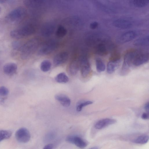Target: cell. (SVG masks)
<instances>
[{
    "label": "cell",
    "instance_id": "6da1fadb",
    "mask_svg": "<svg viewBox=\"0 0 149 149\" xmlns=\"http://www.w3.org/2000/svg\"><path fill=\"white\" fill-rule=\"evenodd\" d=\"M139 51L135 49H130L127 51L124 55V62L120 71L121 75L124 76L129 72L132 61Z\"/></svg>",
    "mask_w": 149,
    "mask_h": 149
},
{
    "label": "cell",
    "instance_id": "7a4b0ae2",
    "mask_svg": "<svg viewBox=\"0 0 149 149\" xmlns=\"http://www.w3.org/2000/svg\"><path fill=\"white\" fill-rule=\"evenodd\" d=\"M39 45V42L36 39H33L27 42L23 46L22 50V56L26 59L29 58L36 52Z\"/></svg>",
    "mask_w": 149,
    "mask_h": 149
},
{
    "label": "cell",
    "instance_id": "3957f363",
    "mask_svg": "<svg viewBox=\"0 0 149 149\" xmlns=\"http://www.w3.org/2000/svg\"><path fill=\"white\" fill-rule=\"evenodd\" d=\"M34 31V28L32 26L27 25L20 29L11 31L10 35L11 37L13 38L20 39L32 34Z\"/></svg>",
    "mask_w": 149,
    "mask_h": 149
},
{
    "label": "cell",
    "instance_id": "277c9868",
    "mask_svg": "<svg viewBox=\"0 0 149 149\" xmlns=\"http://www.w3.org/2000/svg\"><path fill=\"white\" fill-rule=\"evenodd\" d=\"M120 63V56L117 53L111 56L107 66V72L109 74L113 73L118 67Z\"/></svg>",
    "mask_w": 149,
    "mask_h": 149
},
{
    "label": "cell",
    "instance_id": "5b68a950",
    "mask_svg": "<svg viewBox=\"0 0 149 149\" xmlns=\"http://www.w3.org/2000/svg\"><path fill=\"white\" fill-rule=\"evenodd\" d=\"M58 43L54 41H50L43 45L39 49L38 54L40 56L48 55L54 51L57 48Z\"/></svg>",
    "mask_w": 149,
    "mask_h": 149
},
{
    "label": "cell",
    "instance_id": "8992f818",
    "mask_svg": "<svg viewBox=\"0 0 149 149\" xmlns=\"http://www.w3.org/2000/svg\"><path fill=\"white\" fill-rule=\"evenodd\" d=\"M78 61L81 75L83 77H86L89 74L91 70L88 59L86 56H82Z\"/></svg>",
    "mask_w": 149,
    "mask_h": 149
},
{
    "label": "cell",
    "instance_id": "52a82bcc",
    "mask_svg": "<svg viewBox=\"0 0 149 149\" xmlns=\"http://www.w3.org/2000/svg\"><path fill=\"white\" fill-rule=\"evenodd\" d=\"M15 137L18 141L21 143H25L30 140L31 134L27 129L22 127L16 131Z\"/></svg>",
    "mask_w": 149,
    "mask_h": 149
},
{
    "label": "cell",
    "instance_id": "ba28073f",
    "mask_svg": "<svg viewBox=\"0 0 149 149\" xmlns=\"http://www.w3.org/2000/svg\"><path fill=\"white\" fill-rule=\"evenodd\" d=\"M138 36V33L136 31H129L119 36L117 38L116 41L119 43H125L132 40Z\"/></svg>",
    "mask_w": 149,
    "mask_h": 149
},
{
    "label": "cell",
    "instance_id": "9c48e42d",
    "mask_svg": "<svg viewBox=\"0 0 149 149\" xmlns=\"http://www.w3.org/2000/svg\"><path fill=\"white\" fill-rule=\"evenodd\" d=\"M25 9L22 7H18L11 11L8 15V19L11 21H17L22 18L26 14Z\"/></svg>",
    "mask_w": 149,
    "mask_h": 149
},
{
    "label": "cell",
    "instance_id": "30bf717a",
    "mask_svg": "<svg viewBox=\"0 0 149 149\" xmlns=\"http://www.w3.org/2000/svg\"><path fill=\"white\" fill-rule=\"evenodd\" d=\"M108 41L101 42L95 45L94 50L95 53L98 55L103 56L107 55L109 52L110 45H108Z\"/></svg>",
    "mask_w": 149,
    "mask_h": 149
},
{
    "label": "cell",
    "instance_id": "8fae6325",
    "mask_svg": "<svg viewBox=\"0 0 149 149\" xmlns=\"http://www.w3.org/2000/svg\"><path fill=\"white\" fill-rule=\"evenodd\" d=\"M149 58L148 53L139 51L135 56L132 64L135 66H140L148 62Z\"/></svg>",
    "mask_w": 149,
    "mask_h": 149
},
{
    "label": "cell",
    "instance_id": "7c38bea8",
    "mask_svg": "<svg viewBox=\"0 0 149 149\" xmlns=\"http://www.w3.org/2000/svg\"><path fill=\"white\" fill-rule=\"evenodd\" d=\"M116 27L121 29H127L132 27L133 25L132 21L130 19L119 18L114 20L113 22Z\"/></svg>",
    "mask_w": 149,
    "mask_h": 149
},
{
    "label": "cell",
    "instance_id": "4fadbf2b",
    "mask_svg": "<svg viewBox=\"0 0 149 149\" xmlns=\"http://www.w3.org/2000/svg\"><path fill=\"white\" fill-rule=\"evenodd\" d=\"M68 57V54L66 52H62L58 53L54 58V65L58 66L63 64L67 61Z\"/></svg>",
    "mask_w": 149,
    "mask_h": 149
},
{
    "label": "cell",
    "instance_id": "5bb4252c",
    "mask_svg": "<svg viewBox=\"0 0 149 149\" xmlns=\"http://www.w3.org/2000/svg\"><path fill=\"white\" fill-rule=\"evenodd\" d=\"M116 120L110 118H105L98 120L95 124V127L97 129L100 130L116 123Z\"/></svg>",
    "mask_w": 149,
    "mask_h": 149
},
{
    "label": "cell",
    "instance_id": "9a60e30c",
    "mask_svg": "<svg viewBox=\"0 0 149 149\" xmlns=\"http://www.w3.org/2000/svg\"><path fill=\"white\" fill-rule=\"evenodd\" d=\"M17 69V65L14 63H9L5 64L3 67L4 73L8 75H12L16 73Z\"/></svg>",
    "mask_w": 149,
    "mask_h": 149
},
{
    "label": "cell",
    "instance_id": "2e32d148",
    "mask_svg": "<svg viewBox=\"0 0 149 149\" xmlns=\"http://www.w3.org/2000/svg\"><path fill=\"white\" fill-rule=\"evenodd\" d=\"M55 98L63 107H67L70 105V99L65 95L62 94H57L55 95Z\"/></svg>",
    "mask_w": 149,
    "mask_h": 149
},
{
    "label": "cell",
    "instance_id": "e0dca14e",
    "mask_svg": "<svg viewBox=\"0 0 149 149\" xmlns=\"http://www.w3.org/2000/svg\"><path fill=\"white\" fill-rule=\"evenodd\" d=\"M54 30V26L53 24H48L45 25L42 28V33L45 36L51 35Z\"/></svg>",
    "mask_w": 149,
    "mask_h": 149
},
{
    "label": "cell",
    "instance_id": "ac0fdd59",
    "mask_svg": "<svg viewBox=\"0 0 149 149\" xmlns=\"http://www.w3.org/2000/svg\"><path fill=\"white\" fill-rule=\"evenodd\" d=\"M134 45L136 46H147L149 45V36L139 38L134 41Z\"/></svg>",
    "mask_w": 149,
    "mask_h": 149
},
{
    "label": "cell",
    "instance_id": "d6986e66",
    "mask_svg": "<svg viewBox=\"0 0 149 149\" xmlns=\"http://www.w3.org/2000/svg\"><path fill=\"white\" fill-rule=\"evenodd\" d=\"M79 69L78 61L75 60L70 63L69 68V72L72 75L76 74Z\"/></svg>",
    "mask_w": 149,
    "mask_h": 149
},
{
    "label": "cell",
    "instance_id": "ffe728a7",
    "mask_svg": "<svg viewBox=\"0 0 149 149\" xmlns=\"http://www.w3.org/2000/svg\"><path fill=\"white\" fill-rule=\"evenodd\" d=\"M133 6L137 8H142L147 6L149 3L148 0H134L130 1Z\"/></svg>",
    "mask_w": 149,
    "mask_h": 149
},
{
    "label": "cell",
    "instance_id": "44dd1931",
    "mask_svg": "<svg viewBox=\"0 0 149 149\" xmlns=\"http://www.w3.org/2000/svg\"><path fill=\"white\" fill-rule=\"evenodd\" d=\"M73 144L81 148L86 147L87 145V143L83 139L80 137L75 136H74Z\"/></svg>",
    "mask_w": 149,
    "mask_h": 149
},
{
    "label": "cell",
    "instance_id": "7402d4cb",
    "mask_svg": "<svg viewBox=\"0 0 149 149\" xmlns=\"http://www.w3.org/2000/svg\"><path fill=\"white\" fill-rule=\"evenodd\" d=\"M93 103L92 101L90 100H81L78 101L76 105V109L77 111L80 112L83 108L87 105L92 104Z\"/></svg>",
    "mask_w": 149,
    "mask_h": 149
},
{
    "label": "cell",
    "instance_id": "603a6c76",
    "mask_svg": "<svg viewBox=\"0 0 149 149\" xmlns=\"http://www.w3.org/2000/svg\"><path fill=\"white\" fill-rule=\"evenodd\" d=\"M55 81L59 83H66L69 81L68 77L64 72L59 73L56 77Z\"/></svg>",
    "mask_w": 149,
    "mask_h": 149
},
{
    "label": "cell",
    "instance_id": "cb8c5ba5",
    "mask_svg": "<svg viewBox=\"0 0 149 149\" xmlns=\"http://www.w3.org/2000/svg\"><path fill=\"white\" fill-rule=\"evenodd\" d=\"M149 136L147 135H142L139 136L134 140V142L136 144H145L148 141Z\"/></svg>",
    "mask_w": 149,
    "mask_h": 149
},
{
    "label": "cell",
    "instance_id": "d4e9b609",
    "mask_svg": "<svg viewBox=\"0 0 149 149\" xmlns=\"http://www.w3.org/2000/svg\"><path fill=\"white\" fill-rule=\"evenodd\" d=\"M51 63L49 60H45L42 61L40 65V68L42 71L44 72L48 71L50 69Z\"/></svg>",
    "mask_w": 149,
    "mask_h": 149
},
{
    "label": "cell",
    "instance_id": "484cf974",
    "mask_svg": "<svg viewBox=\"0 0 149 149\" xmlns=\"http://www.w3.org/2000/svg\"><path fill=\"white\" fill-rule=\"evenodd\" d=\"M96 66L97 71L99 72L104 71L105 69L104 63L99 58H97L96 60Z\"/></svg>",
    "mask_w": 149,
    "mask_h": 149
},
{
    "label": "cell",
    "instance_id": "4316f807",
    "mask_svg": "<svg viewBox=\"0 0 149 149\" xmlns=\"http://www.w3.org/2000/svg\"><path fill=\"white\" fill-rule=\"evenodd\" d=\"M67 33L66 29L62 26H59L56 32V35L58 37L62 38L66 35Z\"/></svg>",
    "mask_w": 149,
    "mask_h": 149
},
{
    "label": "cell",
    "instance_id": "83f0119b",
    "mask_svg": "<svg viewBox=\"0 0 149 149\" xmlns=\"http://www.w3.org/2000/svg\"><path fill=\"white\" fill-rule=\"evenodd\" d=\"M12 135L11 132L8 130H0V142L3 140L9 138Z\"/></svg>",
    "mask_w": 149,
    "mask_h": 149
},
{
    "label": "cell",
    "instance_id": "f1b7e54d",
    "mask_svg": "<svg viewBox=\"0 0 149 149\" xmlns=\"http://www.w3.org/2000/svg\"><path fill=\"white\" fill-rule=\"evenodd\" d=\"M9 93L8 89L4 86L0 87V95L5 96L8 95Z\"/></svg>",
    "mask_w": 149,
    "mask_h": 149
},
{
    "label": "cell",
    "instance_id": "f546056e",
    "mask_svg": "<svg viewBox=\"0 0 149 149\" xmlns=\"http://www.w3.org/2000/svg\"><path fill=\"white\" fill-rule=\"evenodd\" d=\"M74 137V135L68 136L66 138V141L70 143L73 144Z\"/></svg>",
    "mask_w": 149,
    "mask_h": 149
},
{
    "label": "cell",
    "instance_id": "4dcf8cb0",
    "mask_svg": "<svg viewBox=\"0 0 149 149\" xmlns=\"http://www.w3.org/2000/svg\"><path fill=\"white\" fill-rule=\"evenodd\" d=\"M98 23L96 22H94L91 23L90 25V28L92 29H96L98 26Z\"/></svg>",
    "mask_w": 149,
    "mask_h": 149
},
{
    "label": "cell",
    "instance_id": "1f68e13d",
    "mask_svg": "<svg viewBox=\"0 0 149 149\" xmlns=\"http://www.w3.org/2000/svg\"><path fill=\"white\" fill-rule=\"evenodd\" d=\"M141 117L144 120H147L149 118V115L148 113H144L142 115Z\"/></svg>",
    "mask_w": 149,
    "mask_h": 149
},
{
    "label": "cell",
    "instance_id": "d6a6232c",
    "mask_svg": "<svg viewBox=\"0 0 149 149\" xmlns=\"http://www.w3.org/2000/svg\"><path fill=\"white\" fill-rule=\"evenodd\" d=\"M53 148V145L52 143H49L45 145L43 149H52Z\"/></svg>",
    "mask_w": 149,
    "mask_h": 149
},
{
    "label": "cell",
    "instance_id": "836d02e7",
    "mask_svg": "<svg viewBox=\"0 0 149 149\" xmlns=\"http://www.w3.org/2000/svg\"><path fill=\"white\" fill-rule=\"evenodd\" d=\"M54 134L52 133H49L47 135L46 137L47 139L48 138V140H50L51 139H52L54 137Z\"/></svg>",
    "mask_w": 149,
    "mask_h": 149
},
{
    "label": "cell",
    "instance_id": "e575fe53",
    "mask_svg": "<svg viewBox=\"0 0 149 149\" xmlns=\"http://www.w3.org/2000/svg\"><path fill=\"white\" fill-rule=\"evenodd\" d=\"M144 108L147 112L149 113V103L148 102L145 104L144 105Z\"/></svg>",
    "mask_w": 149,
    "mask_h": 149
},
{
    "label": "cell",
    "instance_id": "d590c367",
    "mask_svg": "<svg viewBox=\"0 0 149 149\" xmlns=\"http://www.w3.org/2000/svg\"><path fill=\"white\" fill-rule=\"evenodd\" d=\"M13 46L14 48H17L19 47V44L17 42H14L13 44Z\"/></svg>",
    "mask_w": 149,
    "mask_h": 149
},
{
    "label": "cell",
    "instance_id": "8d00e7d4",
    "mask_svg": "<svg viewBox=\"0 0 149 149\" xmlns=\"http://www.w3.org/2000/svg\"><path fill=\"white\" fill-rule=\"evenodd\" d=\"M89 149H98V148L97 146L93 147Z\"/></svg>",
    "mask_w": 149,
    "mask_h": 149
},
{
    "label": "cell",
    "instance_id": "74e56055",
    "mask_svg": "<svg viewBox=\"0 0 149 149\" xmlns=\"http://www.w3.org/2000/svg\"><path fill=\"white\" fill-rule=\"evenodd\" d=\"M6 1L5 0H0V2L3 3H4Z\"/></svg>",
    "mask_w": 149,
    "mask_h": 149
}]
</instances>
